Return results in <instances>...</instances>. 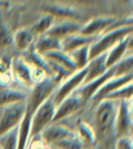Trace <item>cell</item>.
<instances>
[{
	"label": "cell",
	"instance_id": "1",
	"mask_svg": "<svg viewBox=\"0 0 133 149\" xmlns=\"http://www.w3.org/2000/svg\"><path fill=\"white\" fill-rule=\"evenodd\" d=\"M118 102L110 99H102L96 103L91 122L95 134L97 147H105L106 149L114 147L116 141V117Z\"/></svg>",
	"mask_w": 133,
	"mask_h": 149
},
{
	"label": "cell",
	"instance_id": "2",
	"mask_svg": "<svg viewBox=\"0 0 133 149\" xmlns=\"http://www.w3.org/2000/svg\"><path fill=\"white\" fill-rule=\"evenodd\" d=\"M132 32L133 25L109 28V29L105 30L89 45V60L102 54V53H106L120 41L132 35Z\"/></svg>",
	"mask_w": 133,
	"mask_h": 149
},
{
	"label": "cell",
	"instance_id": "3",
	"mask_svg": "<svg viewBox=\"0 0 133 149\" xmlns=\"http://www.w3.org/2000/svg\"><path fill=\"white\" fill-rule=\"evenodd\" d=\"M59 81H57L53 77H45L42 80L35 82L32 86L30 91H28L27 97H26V114L30 115L32 117L35 109L42 104L43 102L52 96L56 90Z\"/></svg>",
	"mask_w": 133,
	"mask_h": 149
},
{
	"label": "cell",
	"instance_id": "4",
	"mask_svg": "<svg viewBox=\"0 0 133 149\" xmlns=\"http://www.w3.org/2000/svg\"><path fill=\"white\" fill-rule=\"evenodd\" d=\"M56 104L54 103L52 96L39 105L33 113L30 122V139L39 137V134L49 124L53 122Z\"/></svg>",
	"mask_w": 133,
	"mask_h": 149
},
{
	"label": "cell",
	"instance_id": "5",
	"mask_svg": "<svg viewBox=\"0 0 133 149\" xmlns=\"http://www.w3.org/2000/svg\"><path fill=\"white\" fill-rule=\"evenodd\" d=\"M25 113H26L25 100L0 107V136L19 126Z\"/></svg>",
	"mask_w": 133,
	"mask_h": 149
},
{
	"label": "cell",
	"instance_id": "6",
	"mask_svg": "<svg viewBox=\"0 0 133 149\" xmlns=\"http://www.w3.org/2000/svg\"><path fill=\"white\" fill-rule=\"evenodd\" d=\"M86 76V67L81 70H77L74 73L70 74L62 81L59 82L56 90L52 94V99L55 104H58L64 98L70 96L76 91L81 85H83Z\"/></svg>",
	"mask_w": 133,
	"mask_h": 149
},
{
	"label": "cell",
	"instance_id": "7",
	"mask_svg": "<svg viewBox=\"0 0 133 149\" xmlns=\"http://www.w3.org/2000/svg\"><path fill=\"white\" fill-rule=\"evenodd\" d=\"M132 99L118 102L116 117V139L132 137Z\"/></svg>",
	"mask_w": 133,
	"mask_h": 149
},
{
	"label": "cell",
	"instance_id": "8",
	"mask_svg": "<svg viewBox=\"0 0 133 149\" xmlns=\"http://www.w3.org/2000/svg\"><path fill=\"white\" fill-rule=\"evenodd\" d=\"M87 104L81 97L79 96L76 92L64 98L60 103L56 105V111H55L53 122H60L62 120H66L68 118L75 116L78 114L85 105Z\"/></svg>",
	"mask_w": 133,
	"mask_h": 149
},
{
	"label": "cell",
	"instance_id": "9",
	"mask_svg": "<svg viewBox=\"0 0 133 149\" xmlns=\"http://www.w3.org/2000/svg\"><path fill=\"white\" fill-rule=\"evenodd\" d=\"M12 77L26 89H31L35 85L32 78V67L22 56H16L10 60Z\"/></svg>",
	"mask_w": 133,
	"mask_h": 149
},
{
	"label": "cell",
	"instance_id": "10",
	"mask_svg": "<svg viewBox=\"0 0 133 149\" xmlns=\"http://www.w3.org/2000/svg\"><path fill=\"white\" fill-rule=\"evenodd\" d=\"M118 19L114 16H99L95 17L86 23L82 24L81 28L79 30V33H81L86 37L98 38L103 33L106 29H108L111 25L116 22Z\"/></svg>",
	"mask_w": 133,
	"mask_h": 149
},
{
	"label": "cell",
	"instance_id": "11",
	"mask_svg": "<svg viewBox=\"0 0 133 149\" xmlns=\"http://www.w3.org/2000/svg\"><path fill=\"white\" fill-rule=\"evenodd\" d=\"M39 136L45 144L52 147L64 139L74 136V132L73 130L64 126L62 123L54 122L48 125Z\"/></svg>",
	"mask_w": 133,
	"mask_h": 149
},
{
	"label": "cell",
	"instance_id": "12",
	"mask_svg": "<svg viewBox=\"0 0 133 149\" xmlns=\"http://www.w3.org/2000/svg\"><path fill=\"white\" fill-rule=\"evenodd\" d=\"M43 10H44V14L51 15L54 19L58 18L59 20H73L80 22V20L82 19V15L80 14V12L76 10V8L62 2L49 3L44 5Z\"/></svg>",
	"mask_w": 133,
	"mask_h": 149
},
{
	"label": "cell",
	"instance_id": "13",
	"mask_svg": "<svg viewBox=\"0 0 133 149\" xmlns=\"http://www.w3.org/2000/svg\"><path fill=\"white\" fill-rule=\"evenodd\" d=\"M114 68L111 67V68H109L103 75L97 77V78H95V79L91 80V81L85 82V84L81 85L75 92L81 97L86 103H89L91 98H93V96L97 93V91H98L107 80L110 79L111 77H114Z\"/></svg>",
	"mask_w": 133,
	"mask_h": 149
},
{
	"label": "cell",
	"instance_id": "14",
	"mask_svg": "<svg viewBox=\"0 0 133 149\" xmlns=\"http://www.w3.org/2000/svg\"><path fill=\"white\" fill-rule=\"evenodd\" d=\"M129 82H133V73L132 74L124 75V76L111 77L110 79L107 80V81L97 91V93L93 96V98H91L89 102H93V103L96 104L99 101H101L102 99H104L107 95L114 92L116 90L120 89V88L124 87V86L129 84Z\"/></svg>",
	"mask_w": 133,
	"mask_h": 149
},
{
	"label": "cell",
	"instance_id": "15",
	"mask_svg": "<svg viewBox=\"0 0 133 149\" xmlns=\"http://www.w3.org/2000/svg\"><path fill=\"white\" fill-rule=\"evenodd\" d=\"M132 35L126 37L122 41L116 44L114 47L106 52V67L107 69L116 65L125 55L132 52Z\"/></svg>",
	"mask_w": 133,
	"mask_h": 149
},
{
	"label": "cell",
	"instance_id": "16",
	"mask_svg": "<svg viewBox=\"0 0 133 149\" xmlns=\"http://www.w3.org/2000/svg\"><path fill=\"white\" fill-rule=\"evenodd\" d=\"M82 24L80 22L73 20H60L58 23H55L52 25V27L48 30L46 35L50 37L56 38L58 40H62L64 38L71 36L73 33L79 32Z\"/></svg>",
	"mask_w": 133,
	"mask_h": 149
},
{
	"label": "cell",
	"instance_id": "17",
	"mask_svg": "<svg viewBox=\"0 0 133 149\" xmlns=\"http://www.w3.org/2000/svg\"><path fill=\"white\" fill-rule=\"evenodd\" d=\"M96 39L97 38L86 37L79 32H76V33L68 36V37L64 38L62 40H60V50H62L66 53H70L80 47L91 45Z\"/></svg>",
	"mask_w": 133,
	"mask_h": 149
},
{
	"label": "cell",
	"instance_id": "18",
	"mask_svg": "<svg viewBox=\"0 0 133 149\" xmlns=\"http://www.w3.org/2000/svg\"><path fill=\"white\" fill-rule=\"evenodd\" d=\"M35 37L30 30L29 26L19 28L12 33V45L20 52H25L26 50L31 48L35 43Z\"/></svg>",
	"mask_w": 133,
	"mask_h": 149
},
{
	"label": "cell",
	"instance_id": "19",
	"mask_svg": "<svg viewBox=\"0 0 133 149\" xmlns=\"http://www.w3.org/2000/svg\"><path fill=\"white\" fill-rule=\"evenodd\" d=\"M73 132H74L77 140L83 145L85 149H91L95 147V145H96L95 134L89 122H77L73 128Z\"/></svg>",
	"mask_w": 133,
	"mask_h": 149
},
{
	"label": "cell",
	"instance_id": "20",
	"mask_svg": "<svg viewBox=\"0 0 133 149\" xmlns=\"http://www.w3.org/2000/svg\"><path fill=\"white\" fill-rule=\"evenodd\" d=\"M27 93L24 90L17 89L10 86H0V107L24 101L26 100Z\"/></svg>",
	"mask_w": 133,
	"mask_h": 149
},
{
	"label": "cell",
	"instance_id": "21",
	"mask_svg": "<svg viewBox=\"0 0 133 149\" xmlns=\"http://www.w3.org/2000/svg\"><path fill=\"white\" fill-rule=\"evenodd\" d=\"M107 70L108 69L106 67V53H102L89 60L86 66V76L83 84L91 81L97 77L103 75Z\"/></svg>",
	"mask_w": 133,
	"mask_h": 149
},
{
	"label": "cell",
	"instance_id": "22",
	"mask_svg": "<svg viewBox=\"0 0 133 149\" xmlns=\"http://www.w3.org/2000/svg\"><path fill=\"white\" fill-rule=\"evenodd\" d=\"M32 47L39 54L45 55L48 52L60 49V40L48 35H43L35 39Z\"/></svg>",
	"mask_w": 133,
	"mask_h": 149
},
{
	"label": "cell",
	"instance_id": "23",
	"mask_svg": "<svg viewBox=\"0 0 133 149\" xmlns=\"http://www.w3.org/2000/svg\"><path fill=\"white\" fill-rule=\"evenodd\" d=\"M43 56L50 63H53L55 65H58L60 67H62L64 69H66V71H69L70 73H74L76 70L74 63L72 61V58L70 57V55L68 53L64 52L62 50H54L51 52L46 53Z\"/></svg>",
	"mask_w": 133,
	"mask_h": 149
},
{
	"label": "cell",
	"instance_id": "24",
	"mask_svg": "<svg viewBox=\"0 0 133 149\" xmlns=\"http://www.w3.org/2000/svg\"><path fill=\"white\" fill-rule=\"evenodd\" d=\"M54 22H55V19L51 15L44 14L42 17L37 19V22H35L32 25H30L29 28L32 31V33L37 38L39 36L46 35L48 32V30L52 27V25L54 24Z\"/></svg>",
	"mask_w": 133,
	"mask_h": 149
},
{
	"label": "cell",
	"instance_id": "25",
	"mask_svg": "<svg viewBox=\"0 0 133 149\" xmlns=\"http://www.w3.org/2000/svg\"><path fill=\"white\" fill-rule=\"evenodd\" d=\"M70 57L74 63L76 70H81L87 66L89 62V45H86L83 47H80L78 49L68 53Z\"/></svg>",
	"mask_w": 133,
	"mask_h": 149
},
{
	"label": "cell",
	"instance_id": "26",
	"mask_svg": "<svg viewBox=\"0 0 133 149\" xmlns=\"http://www.w3.org/2000/svg\"><path fill=\"white\" fill-rule=\"evenodd\" d=\"M114 71V76H124V75L132 74L133 73V54L132 52L118 61L116 65L112 66Z\"/></svg>",
	"mask_w": 133,
	"mask_h": 149
},
{
	"label": "cell",
	"instance_id": "27",
	"mask_svg": "<svg viewBox=\"0 0 133 149\" xmlns=\"http://www.w3.org/2000/svg\"><path fill=\"white\" fill-rule=\"evenodd\" d=\"M133 95V82H129L124 87L116 90L114 92L110 93L109 95L104 98V99H110L114 101H124V100H130L132 99Z\"/></svg>",
	"mask_w": 133,
	"mask_h": 149
},
{
	"label": "cell",
	"instance_id": "28",
	"mask_svg": "<svg viewBox=\"0 0 133 149\" xmlns=\"http://www.w3.org/2000/svg\"><path fill=\"white\" fill-rule=\"evenodd\" d=\"M12 33L0 14V50H4L12 45Z\"/></svg>",
	"mask_w": 133,
	"mask_h": 149
},
{
	"label": "cell",
	"instance_id": "29",
	"mask_svg": "<svg viewBox=\"0 0 133 149\" xmlns=\"http://www.w3.org/2000/svg\"><path fill=\"white\" fill-rule=\"evenodd\" d=\"M17 144L18 126L0 136V148L1 149H17Z\"/></svg>",
	"mask_w": 133,
	"mask_h": 149
},
{
	"label": "cell",
	"instance_id": "30",
	"mask_svg": "<svg viewBox=\"0 0 133 149\" xmlns=\"http://www.w3.org/2000/svg\"><path fill=\"white\" fill-rule=\"evenodd\" d=\"M59 2L71 5L73 8H94L104 4L105 0H59Z\"/></svg>",
	"mask_w": 133,
	"mask_h": 149
},
{
	"label": "cell",
	"instance_id": "31",
	"mask_svg": "<svg viewBox=\"0 0 133 149\" xmlns=\"http://www.w3.org/2000/svg\"><path fill=\"white\" fill-rule=\"evenodd\" d=\"M51 148L53 149H85L83 147V145L77 140V138L74 136L72 137L64 139L62 141H60L59 143L55 144L54 146H52Z\"/></svg>",
	"mask_w": 133,
	"mask_h": 149
},
{
	"label": "cell",
	"instance_id": "32",
	"mask_svg": "<svg viewBox=\"0 0 133 149\" xmlns=\"http://www.w3.org/2000/svg\"><path fill=\"white\" fill-rule=\"evenodd\" d=\"M114 149H133L132 137L116 138L114 144Z\"/></svg>",
	"mask_w": 133,
	"mask_h": 149
},
{
	"label": "cell",
	"instance_id": "33",
	"mask_svg": "<svg viewBox=\"0 0 133 149\" xmlns=\"http://www.w3.org/2000/svg\"><path fill=\"white\" fill-rule=\"evenodd\" d=\"M118 4L126 6V8H132V0H116Z\"/></svg>",
	"mask_w": 133,
	"mask_h": 149
},
{
	"label": "cell",
	"instance_id": "34",
	"mask_svg": "<svg viewBox=\"0 0 133 149\" xmlns=\"http://www.w3.org/2000/svg\"><path fill=\"white\" fill-rule=\"evenodd\" d=\"M0 149H1V148H0Z\"/></svg>",
	"mask_w": 133,
	"mask_h": 149
}]
</instances>
